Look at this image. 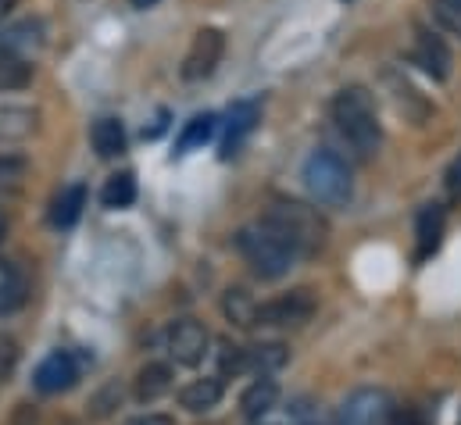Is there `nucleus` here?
<instances>
[{"instance_id": "obj_1", "label": "nucleus", "mask_w": 461, "mask_h": 425, "mask_svg": "<svg viewBox=\"0 0 461 425\" xmlns=\"http://www.w3.org/2000/svg\"><path fill=\"white\" fill-rule=\"evenodd\" d=\"M333 122H337L340 136L357 150V158H372L379 150L383 125H379L375 97L365 86H344L333 97Z\"/></svg>"}, {"instance_id": "obj_2", "label": "nucleus", "mask_w": 461, "mask_h": 425, "mask_svg": "<svg viewBox=\"0 0 461 425\" xmlns=\"http://www.w3.org/2000/svg\"><path fill=\"white\" fill-rule=\"evenodd\" d=\"M261 222L272 232H279L297 250V258H315L330 240V222L322 218V212L301 201H276L261 214Z\"/></svg>"}, {"instance_id": "obj_3", "label": "nucleus", "mask_w": 461, "mask_h": 425, "mask_svg": "<svg viewBox=\"0 0 461 425\" xmlns=\"http://www.w3.org/2000/svg\"><path fill=\"white\" fill-rule=\"evenodd\" d=\"M236 250L243 254V261L250 265V272L261 276V279H283L301 261L297 250L279 232H272L265 222L243 225L236 232Z\"/></svg>"}, {"instance_id": "obj_4", "label": "nucleus", "mask_w": 461, "mask_h": 425, "mask_svg": "<svg viewBox=\"0 0 461 425\" xmlns=\"http://www.w3.org/2000/svg\"><path fill=\"white\" fill-rule=\"evenodd\" d=\"M301 179H304V190L312 194V201L322 204V208H347L350 197H354L350 168H347L333 150H315L304 161Z\"/></svg>"}, {"instance_id": "obj_5", "label": "nucleus", "mask_w": 461, "mask_h": 425, "mask_svg": "<svg viewBox=\"0 0 461 425\" xmlns=\"http://www.w3.org/2000/svg\"><path fill=\"white\" fill-rule=\"evenodd\" d=\"M337 425H401V408L383 386H357L340 404Z\"/></svg>"}, {"instance_id": "obj_6", "label": "nucleus", "mask_w": 461, "mask_h": 425, "mask_svg": "<svg viewBox=\"0 0 461 425\" xmlns=\"http://www.w3.org/2000/svg\"><path fill=\"white\" fill-rule=\"evenodd\" d=\"M208 347H212V332L197 319H176L165 332V350L176 365L197 368L208 357Z\"/></svg>"}, {"instance_id": "obj_7", "label": "nucleus", "mask_w": 461, "mask_h": 425, "mask_svg": "<svg viewBox=\"0 0 461 425\" xmlns=\"http://www.w3.org/2000/svg\"><path fill=\"white\" fill-rule=\"evenodd\" d=\"M312 315H315L312 290H290L283 297L258 304V325H268V329H301L312 321Z\"/></svg>"}, {"instance_id": "obj_8", "label": "nucleus", "mask_w": 461, "mask_h": 425, "mask_svg": "<svg viewBox=\"0 0 461 425\" xmlns=\"http://www.w3.org/2000/svg\"><path fill=\"white\" fill-rule=\"evenodd\" d=\"M226 54V32L222 29H201L183 58V79L186 83H201L208 76H215V68L222 65Z\"/></svg>"}, {"instance_id": "obj_9", "label": "nucleus", "mask_w": 461, "mask_h": 425, "mask_svg": "<svg viewBox=\"0 0 461 425\" xmlns=\"http://www.w3.org/2000/svg\"><path fill=\"white\" fill-rule=\"evenodd\" d=\"M76 383H79V361H76L72 350H50V354L36 365V375H32V386H36L43 397L68 393Z\"/></svg>"}, {"instance_id": "obj_10", "label": "nucleus", "mask_w": 461, "mask_h": 425, "mask_svg": "<svg viewBox=\"0 0 461 425\" xmlns=\"http://www.w3.org/2000/svg\"><path fill=\"white\" fill-rule=\"evenodd\" d=\"M415 65L426 72V76H433L437 83H444V79H451V65H455V58H451V47L444 43V36H437L433 29H419V36H415Z\"/></svg>"}, {"instance_id": "obj_11", "label": "nucleus", "mask_w": 461, "mask_h": 425, "mask_svg": "<svg viewBox=\"0 0 461 425\" xmlns=\"http://www.w3.org/2000/svg\"><path fill=\"white\" fill-rule=\"evenodd\" d=\"M261 122V101L247 97V101H236V104L226 111V140H222V158H232L236 147L258 129Z\"/></svg>"}, {"instance_id": "obj_12", "label": "nucleus", "mask_w": 461, "mask_h": 425, "mask_svg": "<svg viewBox=\"0 0 461 425\" xmlns=\"http://www.w3.org/2000/svg\"><path fill=\"white\" fill-rule=\"evenodd\" d=\"M290 361V347L279 339H265V343H250L243 347V375H276L279 368H286Z\"/></svg>"}, {"instance_id": "obj_13", "label": "nucleus", "mask_w": 461, "mask_h": 425, "mask_svg": "<svg viewBox=\"0 0 461 425\" xmlns=\"http://www.w3.org/2000/svg\"><path fill=\"white\" fill-rule=\"evenodd\" d=\"M172 386H176L172 365H168V361H147V365L136 372L132 393H136L140 404H154V401H161L165 393H172Z\"/></svg>"}, {"instance_id": "obj_14", "label": "nucleus", "mask_w": 461, "mask_h": 425, "mask_svg": "<svg viewBox=\"0 0 461 425\" xmlns=\"http://www.w3.org/2000/svg\"><path fill=\"white\" fill-rule=\"evenodd\" d=\"M222 397H226L222 375H201V379H194L179 390V408H186L190 415H204V411L219 408Z\"/></svg>"}, {"instance_id": "obj_15", "label": "nucleus", "mask_w": 461, "mask_h": 425, "mask_svg": "<svg viewBox=\"0 0 461 425\" xmlns=\"http://www.w3.org/2000/svg\"><path fill=\"white\" fill-rule=\"evenodd\" d=\"M279 404V383L272 375H261L254 379L243 393H240V411L247 422H265V415Z\"/></svg>"}, {"instance_id": "obj_16", "label": "nucleus", "mask_w": 461, "mask_h": 425, "mask_svg": "<svg viewBox=\"0 0 461 425\" xmlns=\"http://www.w3.org/2000/svg\"><path fill=\"white\" fill-rule=\"evenodd\" d=\"M40 129V111L25 104H0V143H22Z\"/></svg>"}, {"instance_id": "obj_17", "label": "nucleus", "mask_w": 461, "mask_h": 425, "mask_svg": "<svg viewBox=\"0 0 461 425\" xmlns=\"http://www.w3.org/2000/svg\"><path fill=\"white\" fill-rule=\"evenodd\" d=\"M444 222H447V212H444V204H426L419 218H415V236H419V261L422 258H429V254H437V247H440V240H444Z\"/></svg>"}, {"instance_id": "obj_18", "label": "nucleus", "mask_w": 461, "mask_h": 425, "mask_svg": "<svg viewBox=\"0 0 461 425\" xmlns=\"http://www.w3.org/2000/svg\"><path fill=\"white\" fill-rule=\"evenodd\" d=\"M25 297H29V283H25V272H22L14 261L0 258V315H11V312H18V308L25 304Z\"/></svg>"}, {"instance_id": "obj_19", "label": "nucleus", "mask_w": 461, "mask_h": 425, "mask_svg": "<svg viewBox=\"0 0 461 425\" xmlns=\"http://www.w3.org/2000/svg\"><path fill=\"white\" fill-rule=\"evenodd\" d=\"M215 129H219V118L212 114V111H204V114H194L186 125H183V132H179V140H176V154L183 158V154H194V150H201L212 136H215Z\"/></svg>"}, {"instance_id": "obj_20", "label": "nucleus", "mask_w": 461, "mask_h": 425, "mask_svg": "<svg viewBox=\"0 0 461 425\" xmlns=\"http://www.w3.org/2000/svg\"><path fill=\"white\" fill-rule=\"evenodd\" d=\"M83 208H86V186H83V183H72V186H65V190L54 197L50 222H54L58 229H72V225L79 222Z\"/></svg>"}, {"instance_id": "obj_21", "label": "nucleus", "mask_w": 461, "mask_h": 425, "mask_svg": "<svg viewBox=\"0 0 461 425\" xmlns=\"http://www.w3.org/2000/svg\"><path fill=\"white\" fill-rule=\"evenodd\" d=\"M90 140H94L97 158H104V161H112L125 150V129L118 118H97L90 129Z\"/></svg>"}, {"instance_id": "obj_22", "label": "nucleus", "mask_w": 461, "mask_h": 425, "mask_svg": "<svg viewBox=\"0 0 461 425\" xmlns=\"http://www.w3.org/2000/svg\"><path fill=\"white\" fill-rule=\"evenodd\" d=\"M0 47H4V50L22 54V58L29 61V54H36V50L43 47V25L29 18V22L14 25V29H7V32H4V40H0Z\"/></svg>"}, {"instance_id": "obj_23", "label": "nucleus", "mask_w": 461, "mask_h": 425, "mask_svg": "<svg viewBox=\"0 0 461 425\" xmlns=\"http://www.w3.org/2000/svg\"><path fill=\"white\" fill-rule=\"evenodd\" d=\"M29 83H32V65H29L22 54L0 47V94L25 90Z\"/></svg>"}, {"instance_id": "obj_24", "label": "nucleus", "mask_w": 461, "mask_h": 425, "mask_svg": "<svg viewBox=\"0 0 461 425\" xmlns=\"http://www.w3.org/2000/svg\"><path fill=\"white\" fill-rule=\"evenodd\" d=\"M222 315L240 329H250V325H258V301L243 286H230L222 297Z\"/></svg>"}, {"instance_id": "obj_25", "label": "nucleus", "mask_w": 461, "mask_h": 425, "mask_svg": "<svg viewBox=\"0 0 461 425\" xmlns=\"http://www.w3.org/2000/svg\"><path fill=\"white\" fill-rule=\"evenodd\" d=\"M132 201H136V176L132 172H115L101 190V204L112 208V212H122V208H132Z\"/></svg>"}, {"instance_id": "obj_26", "label": "nucleus", "mask_w": 461, "mask_h": 425, "mask_svg": "<svg viewBox=\"0 0 461 425\" xmlns=\"http://www.w3.org/2000/svg\"><path fill=\"white\" fill-rule=\"evenodd\" d=\"M290 419H294V425H337V419L326 411V404L315 397H294Z\"/></svg>"}, {"instance_id": "obj_27", "label": "nucleus", "mask_w": 461, "mask_h": 425, "mask_svg": "<svg viewBox=\"0 0 461 425\" xmlns=\"http://www.w3.org/2000/svg\"><path fill=\"white\" fill-rule=\"evenodd\" d=\"M219 372H222V379L243 375V347H236V343H230V339H222V347H219Z\"/></svg>"}, {"instance_id": "obj_28", "label": "nucleus", "mask_w": 461, "mask_h": 425, "mask_svg": "<svg viewBox=\"0 0 461 425\" xmlns=\"http://www.w3.org/2000/svg\"><path fill=\"white\" fill-rule=\"evenodd\" d=\"M433 14H437V22L447 32L461 36V4H455V0H433Z\"/></svg>"}, {"instance_id": "obj_29", "label": "nucleus", "mask_w": 461, "mask_h": 425, "mask_svg": "<svg viewBox=\"0 0 461 425\" xmlns=\"http://www.w3.org/2000/svg\"><path fill=\"white\" fill-rule=\"evenodd\" d=\"M14 365H18V350H14V343H11V339H4V336H0V383H7V379H11Z\"/></svg>"}, {"instance_id": "obj_30", "label": "nucleus", "mask_w": 461, "mask_h": 425, "mask_svg": "<svg viewBox=\"0 0 461 425\" xmlns=\"http://www.w3.org/2000/svg\"><path fill=\"white\" fill-rule=\"evenodd\" d=\"M444 186H447V197H451V201H461V154L451 161V168H447V176H444Z\"/></svg>"}, {"instance_id": "obj_31", "label": "nucleus", "mask_w": 461, "mask_h": 425, "mask_svg": "<svg viewBox=\"0 0 461 425\" xmlns=\"http://www.w3.org/2000/svg\"><path fill=\"white\" fill-rule=\"evenodd\" d=\"M125 425H176V419L172 415H161V411H143V415L125 419Z\"/></svg>"}, {"instance_id": "obj_32", "label": "nucleus", "mask_w": 461, "mask_h": 425, "mask_svg": "<svg viewBox=\"0 0 461 425\" xmlns=\"http://www.w3.org/2000/svg\"><path fill=\"white\" fill-rule=\"evenodd\" d=\"M18 172H25V158L0 150V176H18Z\"/></svg>"}, {"instance_id": "obj_33", "label": "nucleus", "mask_w": 461, "mask_h": 425, "mask_svg": "<svg viewBox=\"0 0 461 425\" xmlns=\"http://www.w3.org/2000/svg\"><path fill=\"white\" fill-rule=\"evenodd\" d=\"M18 425H36V411L22 404V411H18Z\"/></svg>"}, {"instance_id": "obj_34", "label": "nucleus", "mask_w": 461, "mask_h": 425, "mask_svg": "<svg viewBox=\"0 0 461 425\" xmlns=\"http://www.w3.org/2000/svg\"><path fill=\"white\" fill-rule=\"evenodd\" d=\"M14 4H18V0H0V25H4V18L14 11Z\"/></svg>"}, {"instance_id": "obj_35", "label": "nucleus", "mask_w": 461, "mask_h": 425, "mask_svg": "<svg viewBox=\"0 0 461 425\" xmlns=\"http://www.w3.org/2000/svg\"><path fill=\"white\" fill-rule=\"evenodd\" d=\"M129 4H132V7H140V11H147V7H154L158 0H129Z\"/></svg>"}, {"instance_id": "obj_36", "label": "nucleus", "mask_w": 461, "mask_h": 425, "mask_svg": "<svg viewBox=\"0 0 461 425\" xmlns=\"http://www.w3.org/2000/svg\"><path fill=\"white\" fill-rule=\"evenodd\" d=\"M247 425H276V422H247Z\"/></svg>"}, {"instance_id": "obj_37", "label": "nucleus", "mask_w": 461, "mask_h": 425, "mask_svg": "<svg viewBox=\"0 0 461 425\" xmlns=\"http://www.w3.org/2000/svg\"><path fill=\"white\" fill-rule=\"evenodd\" d=\"M0 240H4V218H0Z\"/></svg>"}, {"instance_id": "obj_38", "label": "nucleus", "mask_w": 461, "mask_h": 425, "mask_svg": "<svg viewBox=\"0 0 461 425\" xmlns=\"http://www.w3.org/2000/svg\"><path fill=\"white\" fill-rule=\"evenodd\" d=\"M455 4H461V0H455Z\"/></svg>"}, {"instance_id": "obj_39", "label": "nucleus", "mask_w": 461, "mask_h": 425, "mask_svg": "<svg viewBox=\"0 0 461 425\" xmlns=\"http://www.w3.org/2000/svg\"><path fill=\"white\" fill-rule=\"evenodd\" d=\"M458 425H461V419H458Z\"/></svg>"}]
</instances>
